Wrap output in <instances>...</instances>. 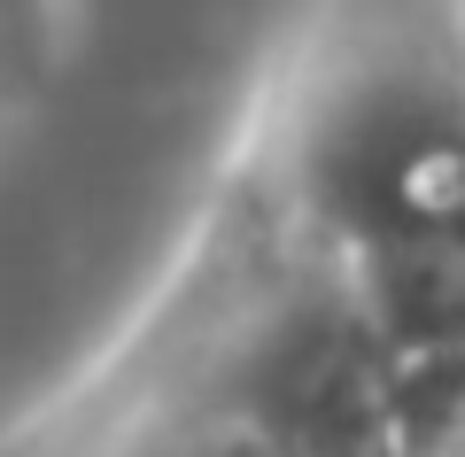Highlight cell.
<instances>
[{"mask_svg":"<svg viewBox=\"0 0 465 457\" xmlns=\"http://www.w3.org/2000/svg\"><path fill=\"white\" fill-rule=\"evenodd\" d=\"M326 279L357 303L396 380L465 364V85H365L311 147Z\"/></svg>","mask_w":465,"mask_h":457,"instance_id":"6da1fadb","label":"cell"},{"mask_svg":"<svg viewBox=\"0 0 465 457\" xmlns=\"http://www.w3.org/2000/svg\"><path fill=\"white\" fill-rule=\"evenodd\" d=\"M396 457H465V364L396 380Z\"/></svg>","mask_w":465,"mask_h":457,"instance_id":"7a4b0ae2","label":"cell"},{"mask_svg":"<svg viewBox=\"0 0 465 457\" xmlns=\"http://www.w3.org/2000/svg\"><path fill=\"white\" fill-rule=\"evenodd\" d=\"M124 457H272V450H264V434L225 403L217 419H194V426H179V434H155V442H140V450H124Z\"/></svg>","mask_w":465,"mask_h":457,"instance_id":"3957f363","label":"cell"}]
</instances>
